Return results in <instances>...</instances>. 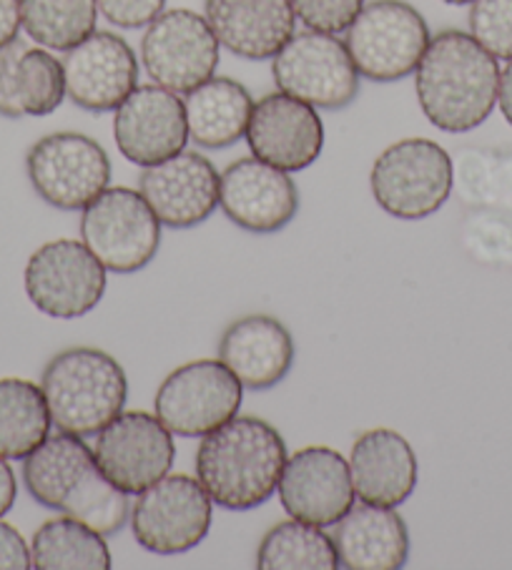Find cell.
I'll list each match as a JSON object with an SVG mask.
<instances>
[{
	"mask_svg": "<svg viewBox=\"0 0 512 570\" xmlns=\"http://www.w3.org/2000/svg\"><path fill=\"white\" fill-rule=\"evenodd\" d=\"M500 66L475 38L442 31L415 71V94L425 119L445 134H467L485 124L498 106Z\"/></svg>",
	"mask_w": 512,
	"mask_h": 570,
	"instance_id": "obj_1",
	"label": "cell"
},
{
	"mask_svg": "<svg viewBox=\"0 0 512 570\" xmlns=\"http://www.w3.org/2000/svg\"><path fill=\"white\" fill-rule=\"evenodd\" d=\"M23 483L38 505L81 520L101 535H114L128 523V495L96 463L93 448L81 435H48L23 460Z\"/></svg>",
	"mask_w": 512,
	"mask_h": 570,
	"instance_id": "obj_2",
	"label": "cell"
},
{
	"mask_svg": "<svg viewBox=\"0 0 512 570\" xmlns=\"http://www.w3.org/2000/svg\"><path fill=\"white\" fill-rule=\"evenodd\" d=\"M287 442L267 420L234 415L201 438L196 450V480L211 503L224 510H254L277 493Z\"/></svg>",
	"mask_w": 512,
	"mask_h": 570,
	"instance_id": "obj_3",
	"label": "cell"
},
{
	"mask_svg": "<svg viewBox=\"0 0 512 570\" xmlns=\"http://www.w3.org/2000/svg\"><path fill=\"white\" fill-rule=\"evenodd\" d=\"M41 390L58 430L91 438L124 412L128 380L108 352L68 347L46 365Z\"/></svg>",
	"mask_w": 512,
	"mask_h": 570,
	"instance_id": "obj_4",
	"label": "cell"
},
{
	"mask_svg": "<svg viewBox=\"0 0 512 570\" xmlns=\"http://www.w3.org/2000/svg\"><path fill=\"white\" fill-rule=\"evenodd\" d=\"M455 186V164L437 141L402 139L372 164L370 189L382 212L417 222L437 214Z\"/></svg>",
	"mask_w": 512,
	"mask_h": 570,
	"instance_id": "obj_5",
	"label": "cell"
},
{
	"mask_svg": "<svg viewBox=\"0 0 512 570\" xmlns=\"http://www.w3.org/2000/svg\"><path fill=\"white\" fill-rule=\"evenodd\" d=\"M344 46L360 76L395 83L417 71L430 46V26L405 0H372L344 31Z\"/></svg>",
	"mask_w": 512,
	"mask_h": 570,
	"instance_id": "obj_6",
	"label": "cell"
},
{
	"mask_svg": "<svg viewBox=\"0 0 512 570\" xmlns=\"http://www.w3.org/2000/svg\"><path fill=\"white\" fill-rule=\"evenodd\" d=\"M81 237L108 272L134 274L159 252L161 222L141 191L108 186L83 209Z\"/></svg>",
	"mask_w": 512,
	"mask_h": 570,
	"instance_id": "obj_7",
	"label": "cell"
},
{
	"mask_svg": "<svg viewBox=\"0 0 512 570\" xmlns=\"http://www.w3.org/2000/svg\"><path fill=\"white\" fill-rule=\"evenodd\" d=\"M33 191L61 212L86 209L111 181V159L101 144L78 131H56L38 139L26 154Z\"/></svg>",
	"mask_w": 512,
	"mask_h": 570,
	"instance_id": "obj_8",
	"label": "cell"
},
{
	"mask_svg": "<svg viewBox=\"0 0 512 570\" xmlns=\"http://www.w3.org/2000/svg\"><path fill=\"white\" fill-rule=\"evenodd\" d=\"M279 91L319 111H339L360 96V71L344 41L332 33L299 31L272 58Z\"/></svg>",
	"mask_w": 512,
	"mask_h": 570,
	"instance_id": "obj_9",
	"label": "cell"
},
{
	"mask_svg": "<svg viewBox=\"0 0 512 570\" xmlns=\"http://www.w3.org/2000/svg\"><path fill=\"white\" fill-rule=\"evenodd\" d=\"M214 503L196 478L164 475L136 498L131 530L136 543L156 556L189 553L209 535Z\"/></svg>",
	"mask_w": 512,
	"mask_h": 570,
	"instance_id": "obj_10",
	"label": "cell"
},
{
	"mask_svg": "<svg viewBox=\"0 0 512 570\" xmlns=\"http://www.w3.org/2000/svg\"><path fill=\"white\" fill-rule=\"evenodd\" d=\"M242 390L221 360L186 362L156 390L154 410L171 435L204 438L239 415Z\"/></svg>",
	"mask_w": 512,
	"mask_h": 570,
	"instance_id": "obj_11",
	"label": "cell"
},
{
	"mask_svg": "<svg viewBox=\"0 0 512 570\" xmlns=\"http://www.w3.org/2000/svg\"><path fill=\"white\" fill-rule=\"evenodd\" d=\"M23 284L28 299L46 317L78 320L104 299L106 267L83 242L56 239L31 254Z\"/></svg>",
	"mask_w": 512,
	"mask_h": 570,
	"instance_id": "obj_12",
	"label": "cell"
},
{
	"mask_svg": "<svg viewBox=\"0 0 512 570\" xmlns=\"http://www.w3.org/2000/svg\"><path fill=\"white\" fill-rule=\"evenodd\" d=\"M221 43L209 21L189 8H171L146 26L141 61L154 83L186 96L216 73Z\"/></svg>",
	"mask_w": 512,
	"mask_h": 570,
	"instance_id": "obj_13",
	"label": "cell"
},
{
	"mask_svg": "<svg viewBox=\"0 0 512 570\" xmlns=\"http://www.w3.org/2000/svg\"><path fill=\"white\" fill-rule=\"evenodd\" d=\"M96 463L126 495H139L156 480L169 475L176 460L171 432L151 412H121L98 432Z\"/></svg>",
	"mask_w": 512,
	"mask_h": 570,
	"instance_id": "obj_14",
	"label": "cell"
},
{
	"mask_svg": "<svg viewBox=\"0 0 512 570\" xmlns=\"http://www.w3.org/2000/svg\"><path fill=\"white\" fill-rule=\"evenodd\" d=\"M114 139L124 159L144 169L181 154L189 144L184 98L159 83L136 86L116 108Z\"/></svg>",
	"mask_w": 512,
	"mask_h": 570,
	"instance_id": "obj_15",
	"label": "cell"
},
{
	"mask_svg": "<svg viewBox=\"0 0 512 570\" xmlns=\"http://www.w3.org/2000/svg\"><path fill=\"white\" fill-rule=\"evenodd\" d=\"M277 490L289 518L319 528L337 525L354 505L349 460L324 445L302 448L289 455Z\"/></svg>",
	"mask_w": 512,
	"mask_h": 570,
	"instance_id": "obj_16",
	"label": "cell"
},
{
	"mask_svg": "<svg viewBox=\"0 0 512 570\" xmlns=\"http://www.w3.org/2000/svg\"><path fill=\"white\" fill-rule=\"evenodd\" d=\"M226 219L249 234H277L299 212V189L289 171L246 156L226 166L219 186Z\"/></svg>",
	"mask_w": 512,
	"mask_h": 570,
	"instance_id": "obj_17",
	"label": "cell"
},
{
	"mask_svg": "<svg viewBox=\"0 0 512 570\" xmlns=\"http://www.w3.org/2000/svg\"><path fill=\"white\" fill-rule=\"evenodd\" d=\"M66 96L91 114L116 111L139 86V58L126 38L93 31L63 56Z\"/></svg>",
	"mask_w": 512,
	"mask_h": 570,
	"instance_id": "obj_18",
	"label": "cell"
},
{
	"mask_svg": "<svg viewBox=\"0 0 512 570\" xmlns=\"http://www.w3.org/2000/svg\"><path fill=\"white\" fill-rule=\"evenodd\" d=\"M244 139L256 159L289 174L304 171L322 156L324 124L314 106L274 91L254 104Z\"/></svg>",
	"mask_w": 512,
	"mask_h": 570,
	"instance_id": "obj_19",
	"label": "cell"
},
{
	"mask_svg": "<svg viewBox=\"0 0 512 570\" xmlns=\"http://www.w3.org/2000/svg\"><path fill=\"white\" fill-rule=\"evenodd\" d=\"M221 174L199 151H181L171 159L146 166L139 191L164 226L191 229L209 219L219 206Z\"/></svg>",
	"mask_w": 512,
	"mask_h": 570,
	"instance_id": "obj_20",
	"label": "cell"
},
{
	"mask_svg": "<svg viewBox=\"0 0 512 570\" xmlns=\"http://www.w3.org/2000/svg\"><path fill=\"white\" fill-rule=\"evenodd\" d=\"M204 18L226 51L269 61L297 33L292 0H204Z\"/></svg>",
	"mask_w": 512,
	"mask_h": 570,
	"instance_id": "obj_21",
	"label": "cell"
},
{
	"mask_svg": "<svg viewBox=\"0 0 512 570\" xmlns=\"http://www.w3.org/2000/svg\"><path fill=\"white\" fill-rule=\"evenodd\" d=\"M349 473L354 498L367 505L397 508L415 493L420 465L415 450L400 432L374 428L354 440Z\"/></svg>",
	"mask_w": 512,
	"mask_h": 570,
	"instance_id": "obj_22",
	"label": "cell"
},
{
	"mask_svg": "<svg viewBox=\"0 0 512 570\" xmlns=\"http://www.w3.org/2000/svg\"><path fill=\"white\" fill-rule=\"evenodd\" d=\"M297 347L289 330L269 314H249L232 322L219 342V360L242 382V387L262 392L289 375Z\"/></svg>",
	"mask_w": 512,
	"mask_h": 570,
	"instance_id": "obj_23",
	"label": "cell"
},
{
	"mask_svg": "<svg viewBox=\"0 0 512 570\" xmlns=\"http://www.w3.org/2000/svg\"><path fill=\"white\" fill-rule=\"evenodd\" d=\"M339 568L400 570L410 558V530L397 510L362 503L334 525Z\"/></svg>",
	"mask_w": 512,
	"mask_h": 570,
	"instance_id": "obj_24",
	"label": "cell"
},
{
	"mask_svg": "<svg viewBox=\"0 0 512 570\" xmlns=\"http://www.w3.org/2000/svg\"><path fill=\"white\" fill-rule=\"evenodd\" d=\"M186 124L189 139L199 149L219 151L242 141L249 129L254 98L246 86L226 76H211L209 81L186 94Z\"/></svg>",
	"mask_w": 512,
	"mask_h": 570,
	"instance_id": "obj_25",
	"label": "cell"
},
{
	"mask_svg": "<svg viewBox=\"0 0 512 570\" xmlns=\"http://www.w3.org/2000/svg\"><path fill=\"white\" fill-rule=\"evenodd\" d=\"M51 425L41 385L21 377H0V455L26 460L51 435Z\"/></svg>",
	"mask_w": 512,
	"mask_h": 570,
	"instance_id": "obj_26",
	"label": "cell"
},
{
	"mask_svg": "<svg viewBox=\"0 0 512 570\" xmlns=\"http://www.w3.org/2000/svg\"><path fill=\"white\" fill-rule=\"evenodd\" d=\"M36 570H111L104 535L71 515L46 520L31 540Z\"/></svg>",
	"mask_w": 512,
	"mask_h": 570,
	"instance_id": "obj_27",
	"label": "cell"
},
{
	"mask_svg": "<svg viewBox=\"0 0 512 570\" xmlns=\"http://www.w3.org/2000/svg\"><path fill=\"white\" fill-rule=\"evenodd\" d=\"M256 568L259 570H337L339 556L332 535L324 528L287 520L274 525L262 538L256 550Z\"/></svg>",
	"mask_w": 512,
	"mask_h": 570,
	"instance_id": "obj_28",
	"label": "cell"
},
{
	"mask_svg": "<svg viewBox=\"0 0 512 570\" xmlns=\"http://www.w3.org/2000/svg\"><path fill=\"white\" fill-rule=\"evenodd\" d=\"M96 0H21V23L31 41L48 51H71L96 31Z\"/></svg>",
	"mask_w": 512,
	"mask_h": 570,
	"instance_id": "obj_29",
	"label": "cell"
},
{
	"mask_svg": "<svg viewBox=\"0 0 512 570\" xmlns=\"http://www.w3.org/2000/svg\"><path fill=\"white\" fill-rule=\"evenodd\" d=\"M66 98L63 61L48 48H26L18 61V104L23 116H51Z\"/></svg>",
	"mask_w": 512,
	"mask_h": 570,
	"instance_id": "obj_30",
	"label": "cell"
},
{
	"mask_svg": "<svg viewBox=\"0 0 512 570\" xmlns=\"http://www.w3.org/2000/svg\"><path fill=\"white\" fill-rule=\"evenodd\" d=\"M457 179L480 202L512 206V154L467 149L460 154Z\"/></svg>",
	"mask_w": 512,
	"mask_h": 570,
	"instance_id": "obj_31",
	"label": "cell"
},
{
	"mask_svg": "<svg viewBox=\"0 0 512 570\" xmlns=\"http://www.w3.org/2000/svg\"><path fill=\"white\" fill-rule=\"evenodd\" d=\"M470 36L498 61H512V0H472Z\"/></svg>",
	"mask_w": 512,
	"mask_h": 570,
	"instance_id": "obj_32",
	"label": "cell"
},
{
	"mask_svg": "<svg viewBox=\"0 0 512 570\" xmlns=\"http://www.w3.org/2000/svg\"><path fill=\"white\" fill-rule=\"evenodd\" d=\"M294 13L309 31L344 33L364 8V0H292Z\"/></svg>",
	"mask_w": 512,
	"mask_h": 570,
	"instance_id": "obj_33",
	"label": "cell"
},
{
	"mask_svg": "<svg viewBox=\"0 0 512 570\" xmlns=\"http://www.w3.org/2000/svg\"><path fill=\"white\" fill-rule=\"evenodd\" d=\"M98 13L124 31L149 26L166 11V0H96Z\"/></svg>",
	"mask_w": 512,
	"mask_h": 570,
	"instance_id": "obj_34",
	"label": "cell"
},
{
	"mask_svg": "<svg viewBox=\"0 0 512 570\" xmlns=\"http://www.w3.org/2000/svg\"><path fill=\"white\" fill-rule=\"evenodd\" d=\"M26 48L21 38L0 48V116L3 119H23V108L18 104V61Z\"/></svg>",
	"mask_w": 512,
	"mask_h": 570,
	"instance_id": "obj_35",
	"label": "cell"
},
{
	"mask_svg": "<svg viewBox=\"0 0 512 570\" xmlns=\"http://www.w3.org/2000/svg\"><path fill=\"white\" fill-rule=\"evenodd\" d=\"M31 566V548L26 538L11 523L0 520V570H28Z\"/></svg>",
	"mask_w": 512,
	"mask_h": 570,
	"instance_id": "obj_36",
	"label": "cell"
},
{
	"mask_svg": "<svg viewBox=\"0 0 512 570\" xmlns=\"http://www.w3.org/2000/svg\"><path fill=\"white\" fill-rule=\"evenodd\" d=\"M21 28V0H0V48L13 43Z\"/></svg>",
	"mask_w": 512,
	"mask_h": 570,
	"instance_id": "obj_37",
	"label": "cell"
},
{
	"mask_svg": "<svg viewBox=\"0 0 512 570\" xmlns=\"http://www.w3.org/2000/svg\"><path fill=\"white\" fill-rule=\"evenodd\" d=\"M18 498V480L13 468L8 465V460L0 455V518L6 513H11V508L16 505Z\"/></svg>",
	"mask_w": 512,
	"mask_h": 570,
	"instance_id": "obj_38",
	"label": "cell"
},
{
	"mask_svg": "<svg viewBox=\"0 0 512 570\" xmlns=\"http://www.w3.org/2000/svg\"><path fill=\"white\" fill-rule=\"evenodd\" d=\"M498 106L505 121L512 126V61L500 71V88H498Z\"/></svg>",
	"mask_w": 512,
	"mask_h": 570,
	"instance_id": "obj_39",
	"label": "cell"
},
{
	"mask_svg": "<svg viewBox=\"0 0 512 570\" xmlns=\"http://www.w3.org/2000/svg\"><path fill=\"white\" fill-rule=\"evenodd\" d=\"M442 3H447V6H470L472 0H442Z\"/></svg>",
	"mask_w": 512,
	"mask_h": 570,
	"instance_id": "obj_40",
	"label": "cell"
}]
</instances>
